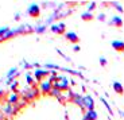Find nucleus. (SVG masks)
<instances>
[{"instance_id": "nucleus-25", "label": "nucleus", "mask_w": 124, "mask_h": 120, "mask_svg": "<svg viewBox=\"0 0 124 120\" xmlns=\"http://www.w3.org/2000/svg\"><path fill=\"white\" fill-rule=\"evenodd\" d=\"M94 7H96V3H92V4H89V12L92 11V9H94Z\"/></svg>"}, {"instance_id": "nucleus-28", "label": "nucleus", "mask_w": 124, "mask_h": 120, "mask_svg": "<svg viewBox=\"0 0 124 120\" xmlns=\"http://www.w3.org/2000/svg\"><path fill=\"white\" fill-rule=\"evenodd\" d=\"M123 116H124V112H123Z\"/></svg>"}, {"instance_id": "nucleus-26", "label": "nucleus", "mask_w": 124, "mask_h": 120, "mask_svg": "<svg viewBox=\"0 0 124 120\" xmlns=\"http://www.w3.org/2000/svg\"><path fill=\"white\" fill-rule=\"evenodd\" d=\"M73 50H74V51H80V46H78V45L73 46Z\"/></svg>"}, {"instance_id": "nucleus-27", "label": "nucleus", "mask_w": 124, "mask_h": 120, "mask_svg": "<svg viewBox=\"0 0 124 120\" xmlns=\"http://www.w3.org/2000/svg\"><path fill=\"white\" fill-rule=\"evenodd\" d=\"M3 95H4V92H3V90H0V100H1V99H4V97H3Z\"/></svg>"}, {"instance_id": "nucleus-16", "label": "nucleus", "mask_w": 124, "mask_h": 120, "mask_svg": "<svg viewBox=\"0 0 124 120\" xmlns=\"http://www.w3.org/2000/svg\"><path fill=\"white\" fill-rule=\"evenodd\" d=\"M50 95H51V96H55L57 99H58L59 96L62 95V92H61L59 89H57V88H53V89H51V92H50Z\"/></svg>"}, {"instance_id": "nucleus-11", "label": "nucleus", "mask_w": 124, "mask_h": 120, "mask_svg": "<svg viewBox=\"0 0 124 120\" xmlns=\"http://www.w3.org/2000/svg\"><path fill=\"white\" fill-rule=\"evenodd\" d=\"M71 103H74L76 105H78V107H81L82 109H85L84 108V97L80 95H74V97L71 99Z\"/></svg>"}, {"instance_id": "nucleus-8", "label": "nucleus", "mask_w": 124, "mask_h": 120, "mask_svg": "<svg viewBox=\"0 0 124 120\" xmlns=\"http://www.w3.org/2000/svg\"><path fill=\"white\" fill-rule=\"evenodd\" d=\"M65 30H66L65 23H58V24L51 26V31H53V32H57V34H65Z\"/></svg>"}, {"instance_id": "nucleus-19", "label": "nucleus", "mask_w": 124, "mask_h": 120, "mask_svg": "<svg viewBox=\"0 0 124 120\" xmlns=\"http://www.w3.org/2000/svg\"><path fill=\"white\" fill-rule=\"evenodd\" d=\"M112 6L115 7V8H117V9H119V11H120V12H121V11H123V7H121V6H120V4H119V3H117V1H112Z\"/></svg>"}, {"instance_id": "nucleus-23", "label": "nucleus", "mask_w": 124, "mask_h": 120, "mask_svg": "<svg viewBox=\"0 0 124 120\" xmlns=\"http://www.w3.org/2000/svg\"><path fill=\"white\" fill-rule=\"evenodd\" d=\"M101 101L104 103V105H105V107H107V109H108L109 112H112V109H111V107H109V104H108V103H107V100H105V99H102V97H101Z\"/></svg>"}, {"instance_id": "nucleus-14", "label": "nucleus", "mask_w": 124, "mask_h": 120, "mask_svg": "<svg viewBox=\"0 0 124 120\" xmlns=\"http://www.w3.org/2000/svg\"><path fill=\"white\" fill-rule=\"evenodd\" d=\"M112 88H113V90H115L117 95H123L124 93V88H123V85H121L119 81H115V82L112 84Z\"/></svg>"}, {"instance_id": "nucleus-24", "label": "nucleus", "mask_w": 124, "mask_h": 120, "mask_svg": "<svg viewBox=\"0 0 124 120\" xmlns=\"http://www.w3.org/2000/svg\"><path fill=\"white\" fill-rule=\"evenodd\" d=\"M97 19H99V20H105V14H100V15L97 16Z\"/></svg>"}, {"instance_id": "nucleus-18", "label": "nucleus", "mask_w": 124, "mask_h": 120, "mask_svg": "<svg viewBox=\"0 0 124 120\" xmlns=\"http://www.w3.org/2000/svg\"><path fill=\"white\" fill-rule=\"evenodd\" d=\"M8 28L7 27H3V28H0V38H3L4 37V34H7V32H8Z\"/></svg>"}, {"instance_id": "nucleus-5", "label": "nucleus", "mask_w": 124, "mask_h": 120, "mask_svg": "<svg viewBox=\"0 0 124 120\" xmlns=\"http://www.w3.org/2000/svg\"><path fill=\"white\" fill-rule=\"evenodd\" d=\"M27 14L30 16H32V18H38V16H39V14H40L39 6H38L37 3L30 4V6H28V8H27Z\"/></svg>"}, {"instance_id": "nucleus-17", "label": "nucleus", "mask_w": 124, "mask_h": 120, "mask_svg": "<svg viewBox=\"0 0 124 120\" xmlns=\"http://www.w3.org/2000/svg\"><path fill=\"white\" fill-rule=\"evenodd\" d=\"M26 81H27L28 85H35V84H34V78H32L31 74H27V76H26Z\"/></svg>"}, {"instance_id": "nucleus-3", "label": "nucleus", "mask_w": 124, "mask_h": 120, "mask_svg": "<svg viewBox=\"0 0 124 120\" xmlns=\"http://www.w3.org/2000/svg\"><path fill=\"white\" fill-rule=\"evenodd\" d=\"M1 112H3V115L6 117H12V116H15V115L18 113V112H16V109H15V105L7 104V103H6V105L1 108Z\"/></svg>"}, {"instance_id": "nucleus-13", "label": "nucleus", "mask_w": 124, "mask_h": 120, "mask_svg": "<svg viewBox=\"0 0 124 120\" xmlns=\"http://www.w3.org/2000/svg\"><path fill=\"white\" fill-rule=\"evenodd\" d=\"M109 24H112V26H115V27H121L123 26V19L120 18V16H112V19H111V23Z\"/></svg>"}, {"instance_id": "nucleus-22", "label": "nucleus", "mask_w": 124, "mask_h": 120, "mask_svg": "<svg viewBox=\"0 0 124 120\" xmlns=\"http://www.w3.org/2000/svg\"><path fill=\"white\" fill-rule=\"evenodd\" d=\"M107 64H108V61H107L104 57H101V58H100V65H101V66H107Z\"/></svg>"}, {"instance_id": "nucleus-4", "label": "nucleus", "mask_w": 124, "mask_h": 120, "mask_svg": "<svg viewBox=\"0 0 124 120\" xmlns=\"http://www.w3.org/2000/svg\"><path fill=\"white\" fill-rule=\"evenodd\" d=\"M19 100H20V95H19L18 92H11V93H9V95L6 97V103H7V104H11V105L18 104Z\"/></svg>"}, {"instance_id": "nucleus-21", "label": "nucleus", "mask_w": 124, "mask_h": 120, "mask_svg": "<svg viewBox=\"0 0 124 120\" xmlns=\"http://www.w3.org/2000/svg\"><path fill=\"white\" fill-rule=\"evenodd\" d=\"M16 88H18V81L11 84V92H16Z\"/></svg>"}, {"instance_id": "nucleus-1", "label": "nucleus", "mask_w": 124, "mask_h": 120, "mask_svg": "<svg viewBox=\"0 0 124 120\" xmlns=\"http://www.w3.org/2000/svg\"><path fill=\"white\" fill-rule=\"evenodd\" d=\"M39 95H40L39 88H37V85H32L31 88H27L24 92H22V95H20V96H22L23 99L28 103V101H32V100L38 99Z\"/></svg>"}, {"instance_id": "nucleus-12", "label": "nucleus", "mask_w": 124, "mask_h": 120, "mask_svg": "<svg viewBox=\"0 0 124 120\" xmlns=\"http://www.w3.org/2000/svg\"><path fill=\"white\" fill-rule=\"evenodd\" d=\"M97 112L96 111H86V113L84 115L82 120H97Z\"/></svg>"}, {"instance_id": "nucleus-6", "label": "nucleus", "mask_w": 124, "mask_h": 120, "mask_svg": "<svg viewBox=\"0 0 124 120\" xmlns=\"http://www.w3.org/2000/svg\"><path fill=\"white\" fill-rule=\"evenodd\" d=\"M84 108L86 111H94V100L90 95L84 96Z\"/></svg>"}, {"instance_id": "nucleus-10", "label": "nucleus", "mask_w": 124, "mask_h": 120, "mask_svg": "<svg viewBox=\"0 0 124 120\" xmlns=\"http://www.w3.org/2000/svg\"><path fill=\"white\" fill-rule=\"evenodd\" d=\"M112 47L119 53H123L124 51V42L123 40H113L112 42Z\"/></svg>"}, {"instance_id": "nucleus-7", "label": "nucleus", "mask_w": 124, "mask_h": 120, "mask_svg": "<svg viewBox=\"0 0 124 120\" xmlns=\"http://www.w3.org/2000/svg\"><path fill=\"white\" fill-rule=\"evenodd\" d=\"M46 76H49V72L42 70V69H37V70H35V73H34V78L37 81H43Z\"/></svg>"}, {"instance_id": "nucleus-2", "label": "nucleus", "mask_w": 124, "mask_h": 120, "mask_svg": "<svg viewBox=\"0 0 124 120\" xmlns=\"http://www.w3.org/2000/svg\"><path fill=\"white\" fill-rule=\"evenodd\" d=\"M39 92L42 93V95H50V92H51V89H53V84L50 82L49 80H43V81H40L39 84Z\"/></svg>"}, {"instance_id": "nucleus-15", "label": "nucleus", "mask_w": 124, "mask_h": 120, "mask_svg": "<svg viewBox=\"0 0 124 120\" xmlns=\"http://www.w3.org/2000/svg\"><path fill=\"white\" fill-rule=\"evenodd\" d=\"M81 19L85 22H90L93 19V14L92 12H82L81 14Z\"/></svg>"}, {"instance_id": "nucleus-20", "label": "nucleus", "mask_w": 124, "mask_h": 120, "mask_svg": "<svg viewBox=\"0 0 124 120\" xmlns=\"http://www.w3.org/2000/svg\"><path fill=\"white\" fill-rule=\"evenodd\" d=\"M45 30H46V26H39V27L35 28V31H37V32H39V34H40V32H43Z\"/></svg>"}, {"instance_id": "nucleus-9", "label": "nucleus", "mask_w": 124, "mask_h": 120, "mask_svg": "<svg viewBox=\"0 0 124 120\" xmlns=\"http://www.w3.org/2000/svg\"><path fill=\"white\" fill-rule=\"evenodd\" d=\"M65 37H66V39H68L69 42H71V43H78V42H80V38H78V35L76 34V32H73V31L65 32Z\"/></svg>"}]
</instances>
